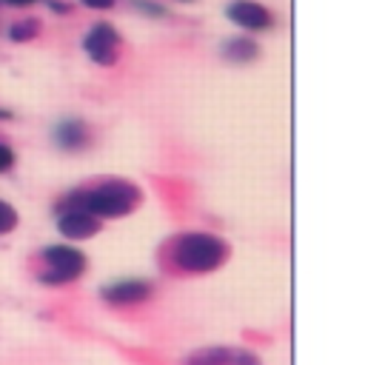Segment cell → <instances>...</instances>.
Segmentation results:
<instances>
[{
	"label": "cell",
	"mask_w": 365,
	"mask_h": 365,
	"mask_svg": "<svg viewBox=\"0 0 365 365\" xmlns=\"http://www.w3.org/2000/svg\"><path fill=\"white\" fill-rule=\"evenodd\" d=\"M143 200L140 185L128 180H106L88 191H77L60 202V208H83L97 220H117L131 214Z\"/></svg>",
	"instance_id": "6da1fadb"
},
{
	"label": "cell",
	"mask_w": 365,
	"mask_h": 365,
	"mask_svg": "<svg viewBox=\"0 0 365 365\" xmlns=\"http://www.w3.org/2000/svg\"><path fill=\"white\" fill-rule=\"evenodd\" d=\"M171 259L177 268L188 274H208V271H217L228 259V242L208 231H191L174 240Z\"/></svg>",
	"instance_id": "7a4b0ae2"
},
{
	"label": "cell",
	"mask_w": 365,
	"mask_h": 365,
	"mask_svg": "<svg viewBox=\"0 0 365 365\" xmlns=\"http://www.w3.org/2000/svg\"><path fill=\"white\" fill-rule=\"evenodd\" d=\"M43 274L40 282L46 285H66L74 282L86 271V254L74 245H48L43 254Z\"/></svg>",
	"instance_id": "3957f363"
},
{
	"label": "cell",
	"mask_w": 365,
	"mask_h": 365,
	"mask_svg": "<svg viewBox=\"0 0 365 365\" xmlns=\"http://www.w3.org/2000/svg\"><path fill=\"white\" fill-rule=\"evenodd\" d=\"M83 48L97 66H114L120 60V34L111 23H94L83 37Z\"/></svg>",
	"instance_id": "277c9868"
},
{
	"label": "cell",
	"mask_w": 365,
	"mask_h": 365,
	"mask_svg": "<svg viewBox=\"0 0 365 365\" xmlns=\"http://www.w3.org/2000/svg\"><path fill=\"white\" fill-rule=\"evenodd\" d=\"M185 365H262L254 351L245 348H228V345H211L194 351Z\"/></svg>",
	"instance_id": "5b68a950"
},
{
	"label": "cell",
	"mask_w": 365,
	"mask_h": 365,
	"mask_svg": "<svg viewBox=\"0 0 365 365\" xmlns=\"http://www.w3.org/2000/svg\"><path fill=\"white\" fill-rule=\"evenodd\" d=\"M100 228H103V220H97L94 214H88L83 208H60L57 231L66 240H88V237L100 234Z\"/></svg>",
	"instance_id": "8992f818"
},
{
	"label": "cell",
	"mask_w": 365,
	"mask_h": 365,
	"mask_svg": "<svg viewBox=\"0 0 365 365\" xmlns=\"http://www.w3.org/2000/svg\"><path fill=\"white\" fill-rule=\"evenodd\" d=\"M225 14H228L231 23H237L240 29H251V31L268 29V26L274 23L271 11H268L265 6H259V3H251V0H237V3H231V6L225 9Z\"/></svg>",
	"instance_id": "52a82bcc"
},
{
	"label": "cell",
	"mask_w": 365,
	"mask_h": 365,
	"mask_svg": "<svg viewBox=\"0 0 365 365\" xmlns=\"http://www.w3.org/2000/svg\"><path fill=\"white\" fill-rule=\"evenodd\" d=\"M148 294H151V285L145 279H120L100 288V297L111 305H134V302H143Z\"/></svg>",
	"instance_id": "ba28073f"
},
{
	"label": "cell",
	"mask_w": 365,
	"mask_h": 365,
	"mask_svg": "<svg viewBox=\"0 0 365 365\" xmlns=\"http://www.w3.org/2000/svg\"><path fill=\"white\" fill-rule=\"evenodd\" d=\"M54 140H57L60 148H66V151H77V148L86 145V140H88V128H86L83 120H63V123L54 128Z\"/></svg>",
	"instance_id": "9c48e42d"
},
{
	"label": "cell",
	"mask_w": 365,
	"mask_h": 365,
	"mask_svg": "<svg viewBox=\"0 0 365 365\" xmlns=\"http://www.w3.org/2000/svg\"><path fill=\"white\" fill-rule=\"evenodd\" d=\"M257 54H259V46L251 37H231L222 43V57L231 63H251L257 60Z\"/></svg>",
	"instance_id": "30bf717a"
},
{
	"label": "cell",
	"mask_w": 365,
	"mask_h": 365,
	"mask_svg": "<svg viewBox=\"0 0 365 365\" xmlns=\"http://www.w3.org/2000/svg\"><path fill=\"white\" fill-rule=\"evenodd\" d=\"M37 34H40V20H37V17L17 20V23L9 29V37H11L14 43H26V40H31V37H37Z\"/></svg>",
	"instance_id": "8fae6325"
},
{
	"label": "cell",
	"mask_w": 365,
	"mask_h": 365,
	"mask_svg": "<svg viewBox=\"0 0 365 365\" xmlns=\"http://www.w3.org/2000/svg\"><path fill=\"white\" fill-rule=\"evenodd\" d=\"M14 228H17V211H14L11 202L0 200V237L9 234V231H14Z\"/></svg>",
	"instance_id": "7c38bea8"
},
{
	"label": "cell",
	"mask_w": 365,
	"mask_h": 365,
	"mask_svg": "<svg viewBox=\"0 0 365 365\" xmlns=\"http://www.w3.org/2000/svg\"><path fill=\"white\" fill-rule=\"evenodd\" d=\"M11 165H14V151H11L9 145H3V143H0V174H3V171H9Z\"/></svg>",
	"instance_id": "4fadbf2b"
},
{
	"label": "cell",
	"mask_w": 365,
	"mask_h": 365,
	"mask_svg": "<svg viewBox=\"0 0 365 365\" xmlns=\"http://www.w3.org/2000/svg\"><path fill=\"white\" fill-rule=\"evenodd\" d=\"M86 6H91V9H108L111 6V0H83Z\"/></svg>",
	"instance_id": "5bb4252c"
},
{
	"label": "cell",
	"mask_w": 365,
	"mask_h": 365,
	"mask_svg": "<svg viewBox=\"0 0 365 365\" xmlns=\"http://www.w3.org/2000/svg\"><path fill=\"white\" fill-rule=\"evenodd\" d=\"M3 3H9V6H29V3H34V0H3Z\"/></svg>",
	"instance_id": "9a60e30c"
},
{
	"label": "cell",
	"mask_w": 365,
	"mask_h": 365,
	"mask_svg": "<svg viewBox=\"0 0 365 365\" xmlns=\"http://www.w3.org/2000/svg\"><path fill=\"white\" fill-rule=\"evenodd\" d=\"M6 117H9V111H6V108H0V120H6Z\"/></svg>",
	"instance_id": "2e32d148"
}]
</instances>
